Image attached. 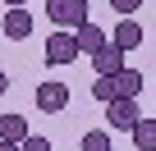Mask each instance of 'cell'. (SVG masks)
I'll return each instance as SVG.
<instances>
[{
	"instance_id": "cell-1",
	"label": "cell",
	"mask_w": 156,
	"mask_h": 151,
	"mask_svg": "<svg viewBox=\"0 0 156 151\" xmlns=\"http://www.w3.org/2000/svg\"><path fill=\"white\" fill-rule=\"evenodd\" d=\"M87 5L92 0H46V19L64 32H73L78 23H87Z\"/></svg>"
},
{
	"instance_id": "cell-2",
	"label": "cell",
	"mask_w": 156,
	"mask_h": 151,
	"mask_svg": "<svg viewBox=\"0 0 156 151\" xmlns=\"http://www.w3.org/2000/svg\"><path fill=\"white\" fill-rule=\"evenodd\" d=\"M37 110H46V115H60V110H69V87H64L60 78H46V83H37Z\"/></svg>"
},
{
	"instance_id": "cell-3",
	"label": "cell",
	"mask_w": 156,
	"mask_h": 151,
	"mask_svg": "<svg viewBox=\"0 0 156 151\" xmlns=\"http://www.w3.org/2000/svg\"><path fill=\"white\" fill-rule=\"evenodd\" d=\"M106 119H110V128H133L138 119H142V110H138V101H129V96H115V101H106Z\"/></svg>"
},
{
	"instance_id": "cell-4",
	"label": "cell",
	"mask_w": 156,
	"mask_h": 151,
	"mask_svg": "<svg viewBox=\"0 0 156 151\" xmlns=\"http://www.w3.org/2000/svg\"><path fill=\"white\" fill-rule=\"evenodd\" d=\"M78 60V46H73V32H55V37H46V64H73Z\"/></svg>"
},
{
	"instance_id": "cell-5",
	"label": "cell",
	"mask_w": 156,
	"mask_h": 151,
	"mask_svg": "<svg viewBox=\"0 0 156 151\" xmlns=\"http://www.w3.org/2000/svg\"><path fill=\"white\" fill-rule=\"evenodd\" d=\"M106 41H110V37H106V28H97L92 19L73 28V46H78V55H92V50H101Z\"/></svg>"
},
{
	"instance_id": "cell-6",
	"label": "cell",
	"mask_w": 156,
	"mask_h": 151,
	"mask_svg": "<svg viewBox=\"0 0 156 151\" xmlns=\"http://www.w3.org/2000/svg\"><path fill=\"white\" fill-rule=\"evenodd\" d=\"M0 32H5L9 41H23V37H32V14L19 5V9H5V19H0Z\"/></svg>"
},
{
	"instance_id": "cell-7",
	"label": "cell",
	"mask_w": 156,
	"mask_h": 151,
	"mask_svg": "<svg viewBox=\"0 0 156 151\" xmlns=\"http://www.w3.org/2000/svg\"><path fill=\"white\" fill-rule=\"evenodd\" d=\"M110 46H119L124 55L138 50V46H142V23H138V19H119L115 32H110Z\"/></svg>"
},
{
	"instance_id": "cell-8",
	"label": "cell",
	"mask_w": 156,
	"mask_h": 151,
	"mask_svg": "<svg viewBox=\"0 0 156 151\" xmlns=\"http://www.w3.org/2000/svg\"><path fill=\"white\" fill-rule=\"evenodd\" d=\"M110 87H115V96H129V101H138V92H142V73L124 64L119 73H110Z\"/></svg>"
},
{
	"instance_id": "cell-9",
	"label": "cell",
	"mask_w": 156,
	"mask_h": 151,
	"mask_svg": "<svg viewBox=\"0 0 156 151\" xmlns=\"http://www.w3.org/2000/svg\"><path fill=\"white\" fill-rule=\"evenodd\" d=\"M92 69H97V73H106V78H110V73H119V69H124V50L106 41L101 50H92Z\"/></svg>"
},
{
	"instance_id": "cell-10",
	"label": "cell",
	"mask_w": 156,
	"mask_h": 151,
	"mask_svg": "<svg viewBox=\"0 0 156 151\" xmlns=\"http://www.w3.org/2000/svg\"><path fill=\"white\" fill-rule=\"evenodd\" d=\"M23 137H28L23 115H0V142H23Z\"/></svg>"
},
{
	"instance_id": "cell-11",
	"label": "cell",
	"mask_w": 156,
	"mask_h": 151,
	"mask_svg": "<svg viewBox=\"0 0 156 151\" xmlns=\"http://www.w3.org/2000/svg\"><path fill=\"white\" fill-rule=\"evenodd\" d=\"M129 133H133V146L138 151H156V119H138Z\"/></svg>"
},
{
	"instance_id": "cell-12",
	"label": "cell",
	"mask_w": 156,
	"mask_h": 151,
	"mask_svg": "<svg viewBox=\"0 0 156 151\" xmlns=\"http://www.w3.org/2000/svg\"><path fill=\"white\" fill-rule=\"evenodd\" d=\"M83 151H115V142L106 128H92V133H83Z\"/></svg>"
},
{
	"instance_id": "cell-13",
	"label": "cell",
	"mask_w": 156,
	"mask_h": 151,
	"mask_svg": "<svg viewBox=\"0 0 156 151\" xmlns=\"http://www.w3.org/2000/svg\"><path fill=\"white\" fill-rule=\"evenodd\" d=\"M92 96H97V101H115V87H110V78H106V73H97V83H92Z\"/></svg>"
},
{
	"instance_id": "cell-14",
	"label": "cell",
	"mask_w": 156,
	"mask_h": 151,
	"mask_svg": "<svg viewBox=\"0 0 156 151\" xmlns=\"http://www.w3.org/2000/svg\"><path fill=\"white\" fill-rule=\"evenodd\" d=\"M19 151H51V142H46L41 133H28V137L19 142Z\"/></svg>"
},
{
	"instance_id": "cell-15",
	"label": "cell",
	"mask_w": 156,
	"mask_h": 151,
	"mask_svg": "<svg viewBox=\"0 0 156 151\" xmlns=\"http://www.w3.org/2000/svg\"><path fill=\"white\" fill-rule=\"evenodd\" d=\"M110 5H115V9H119V14H124V19H133V9H138V5H142V0H110Z\"/></svg>"
},
{
	"instance_id": "cell-16",
	"label": "cell",
	"mask_w": 156,
	"mask_h": 151,
	"mask_svg": "<svg viewBox=\"0 0 156 151\" xmlns=\"http://www.w3.org/2000/svg\"><path fill=\"white\" fill-rule=\"evenodd\" d=\"M5 92H9V73L0 69V96H5Z\"/></svg>"
},
{
	"instance_id": "cell-17",
	"label": "cell",
	"mask_w": 156,
	"mask_h": 151,
	"mask_svg": "<svg viewBox=\"0 0 156 151\" xmlns=\"http://www.w3.org/2000/svg\"><path fill=\"white\" fill-rule=\"evenodd\" d=\"M0 151H19V142H0Z\"/></svg>"
},
{
	"instance_id": "cell-18",
	"label": "cell",
	"mask_w": 156,
	"mask_h": 151,
	"mask_svg": "<svg viewBox=\"0 0 156 151\" xmlns=\"http://www.w3.org/2000/svg\"><path fill=\"white\" fill-rule=\"evenodd\" d=\"M5 5H9V9H19V5H23V0H5Z\"/></svg>"
},
{
	"instance_id": "cell-19",
	"label": "cell",
	"mask_w": 156,
	"mask_h": 151,
	"mask_svg": "<svg viewBox=\"0 0 156 151\" xmlns=\"http://www.w3.org/2000/svg\"><path fill=\"white\" fill-rule=\"evenodd\" d=\"M151 119H156V115H151Z\"/></svg>"
}]
</instances>
